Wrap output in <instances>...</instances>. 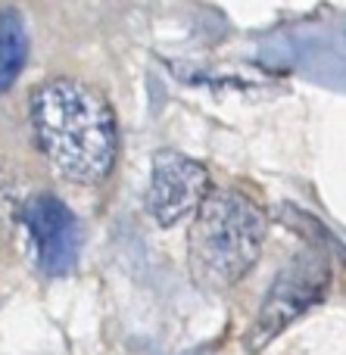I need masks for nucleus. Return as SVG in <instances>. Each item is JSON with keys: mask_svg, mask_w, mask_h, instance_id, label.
Wrapping results in <instances>:
<instances>
[{"mask_svg": "<svg viewBox=\"0 0 346 355\" xmlns=\"http://www.w3.org/2000/svg\"><path fill=\"white\" fill-rule=\"evenodd\" d=\"M28 60V35L16 10L0 6V91H10Z\"/></svg>", "mask_w": 346, "mask_h": 355, "instance_id": "6", "label": "nucleus"}, {"mask_svg": "<svg viewBox=\"0 0 346 355\" xmlns=\"http://www.w3.org/2000/svg\"><path fill=\"white\" fill-rule=\"evenodd\" d=\"M206 193H209V175L200 162L175 150H159L153 156L147 209L162 227H172L191 212H197Z\"/></svg>", "mask_w": 346, "mask_h": 355, "instance_id": "4", "label": "nucleus"}, {"mask_svg": "<svg viewBox=\"0 0 346 355\" xmlns=\"http://www.w3.org/2000/svg\"><path fill=\"white\" fill-rule=\"evenodd\" d=\"M328 281H331V271L322 256L303 252V256L293 259V262L275 277L268 296L262 300L259 315H256V321L250 324V337H247L250 349H266L287 324H293L303 312H309L325 296Z\"/></svg>", "mask_w": 346, "mask_h": 355, "instance_id": "3", "label": "nucleus"}, {"mask_svg": "<svg viewBox=\"0 0 346 355\" xmlns=\"http://www.w3.org/2000/svg\"><path fill=\"white\" fill-rule=\"evenodd\" d=\"M31 122L44 156L62 178L97 184L112 172L119 150L116 119L94 87L72 78L44 81L31 97Z\"/></svg>", "mask_w": 346, "mask_h": 355, "instance_id": "1", "label": "nucleus"}, {"mask_svg": "<svg viewBox=\"0 0 346 355\" xmlns=\"http://www.w3.org/2000/svg\"><path fill=\"white\" fill-rule=\"evenodd\" d=\"M22 225L28 231L35 259L47 275H66L78 262V221L56 196H31L22 209Z\"/></svg>", "mask_w": 346, "mask_h": 355, "instance_id": "5", "label": "nucleus"}, {"mask_svg": "<svg viewBox=\"0 0 346 355\" xmlns=\"http://www.w3.org/2000/svg\"><path fill=\"white\" fill-rule=\"evenodd\" d=\"M266 215L234 190H212L200 202L191 227V271L200 287L225 290L237 284L259 259Z\"/></svg>", "mask_w": 346, "mask_h": 355, "instance_id": "2", "label": "nucleus"}, {"mask_svg": "<svg viewBox=\"0 0 346 355\" xmlns=\"http://www.w3.org/2000/svg\"><path fill=\"white\" fill-rule=\"evenodd\" d=\"M12 215H16V190H12V181L6 178V172H0V246L10 237Z\"/></svg>", "mask_w": 346, "mask_h": 355, "instance_id": "7", "label": "nucleus"}]
</instances>
